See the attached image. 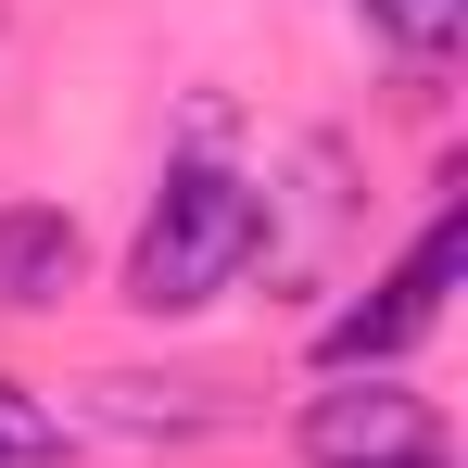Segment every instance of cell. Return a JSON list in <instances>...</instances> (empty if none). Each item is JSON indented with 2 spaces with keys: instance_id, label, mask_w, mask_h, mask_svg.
Instances as JSON below:
<instances>
[{
  "instance_id": "1",
  "label": "cell",
  "mask_w": 468,
  "mask_h": 468,
  "mask_svg": "<svg viewBox=\"0 0 468 468\" xmlns=\"http://www.w3.org/2000/svg\"><path fill=\"white\" fill-rule=\"evenodd\" d=\"M253 253H266V190L216 153H177L140 240H127V304L140 316H203L216 292L253 279Z\"/></svg>"
},
{
  "instance_id": "2",
  "label": "cell",
  "mask_w": 468,
  "mask_h": 468,
  "mask_svg": "<svg viewBox=\"0 0 468 468\" xmlns=\"http://www.w3.org/2000/svg\"><path fill=\"white\" fill-rule=\"evenodd\" d=\"M456 240H468V229H456V177H443V190H431V216H418V240H405L380 279H367L355 304L316 329V367H329V380H355V367H405V355L443 329V292H456Z\"/></svg>"
},
{
  "instance_id": "3",
  "label": "cell",
  "mask_w": 468,
  "mask_h": 468,
  "mask_svg": "<svg viewBox=\"0 0 468 468\" xmlns=\"http://www.w3.org/2000/svg\"><path fill=\"white\" fill-rule=\"evenodd\" d=\"M292 443L304 468H443V418H431V392H405V367H355V380L304 392Z\"/></svg>"
},
{
  "instance_id": "4",
  "label": "cell",
  "mask_w": 468,
  "mask_h": 468,
  "mask_svg": "<svg viewBox=\"0 0 468 468\" xmlns=\"http://www.w3.org/2000/svg\"><path fill=\"white\" fill-rule=\"evenodd\" d=\"M89 418L101 431H127V443H229V431H253V392L240 380H153V367H101L89 380Z\"/></svg>"
},
{
  "instance_id": "5",
  "label": "cell",
  "mask_w": 468,
  "mask_h": 468,
  "mask_svg": "<svg viewBox=\"0 0 468 468\" xmlns=\"http://www.w3.org/2000/svg\"><path fill=\"white\" fill-rule=\"evenodd\" d=\"M89 279V240L64 203H0V316H51Z\"/></svg>"
},
{
  "instance_id": "6",
  "label": "cell",
  "mask_w": 468,
  "mask_h": 468,
  "mask_svg": "<svg viewBox=\"0 0 468 468\" xmlns=\"http://www.w3.org/2000/svg\"><path fill=\"white\" fill-rule=\"evenodd\" d=\"M355 13L380 26V38L405 51V64H443V51L468 38V0H355Z\"/></svg>"
},
{
  "instance_id": "7",
  "label": "cell",
  "mask_w": 468,
  "mask_h": 468,
  "mask_svg": "<svg viewBox=\"0 0 468 468\" xmlns=\"http://www.w3.org/2000/svg\"><path fill=\"white\" fill-rule=\"evenodd\" d=\"M64 405H38L26 380H0V468H64Z\"/></svg>"
},
{
  "instance_id": "8",
  "label": "cell",
  "mask_w": 468,
  "mask_h": 468,
  "mask_svg": "<svg viewBox=\"0 0 468 468\" xmlns=\"http://www.w3.org/2000/svg\"><path fill=\"white\" fill-rule=\"evenodd\" d=\"M443 468H456V456H443Z\"/></svg>"
}]
</instances>
